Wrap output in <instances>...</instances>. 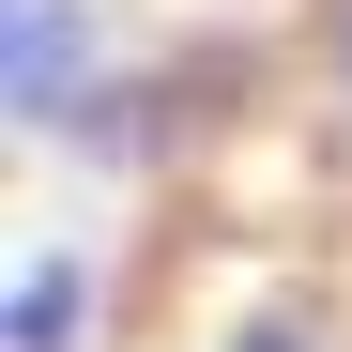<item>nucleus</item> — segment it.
Instances as JSON below:
<instances>
[{"label": "nucleus", "instance_id": "3", "mask_svg": "<svg viewBox=\"0 0 352 352\" xmlns=\"http://www.w3.org/2000/svg\"><path fill=\"white\" fill-rule=\"evenodd\" d=\"M230 352H307V322H276V307H261V322H230Z\"/></svg>", "mask_w": 352, "mask_h": 352}, {"label": "nucleus", "instance_id": "2", "mask_svg": "<svg viewBox=\"0 0 352 352\" xmlns=\"http://www.w3.org/2000/svg\"><path fill=\"white\" fill-rule=\"evenodd\" d=\"M92 307H107V276H92L77 245H31V261H16V291H0V352H77V337H92Z\"/></svg>", "mask_w": 352, "mask_h": 352}, {"label": "nucleus", "instance_id": "4", "mask_svg": "<svg viewBox=\"0 0 352 352\" xmlns=\"http://www.w3.org/2000/svg\"><path fill=\"white\" fill-rule=\"evenodd\" d=\"M337 92H352V0H337Z\"/></svg>", "mask_w": 352, "mask_h": 352}, {"label": "nucleus", "instance_id": "1", "mask_svg": "<svg viewBox=\"0 0 352 352\" xmlns=\"http://www.w3.org/2000/svg\"><path fill=\"white\" fill-rule=\"evenodd\" d=\"M107 62H123L107 0H0V107H16L31 138L92 123V107H107Z\"/></svg>", "mask_w": 352, "mask_h": 352}]
</instances>
